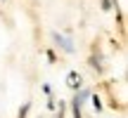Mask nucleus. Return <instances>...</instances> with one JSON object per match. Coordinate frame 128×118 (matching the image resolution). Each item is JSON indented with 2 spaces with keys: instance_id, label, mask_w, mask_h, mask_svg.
Instances as JSON below:
<instances>
[{
  "instance_id": "nucleus-1",
  "label": "nucleus",
  "mask_w": 128,
  "mask_h": 118,
  "mask_svg": "<svg viewBox=\"0 0 128 118\" xmlns=\"http://www.w3.org/2000/svg\"><path fill=\"white\" fill-rule=\"evenodd\" d=\"M69 85H71L74 90H78V87H81V76H78V73H69Z\"/></svg>"
}]
</instances>
